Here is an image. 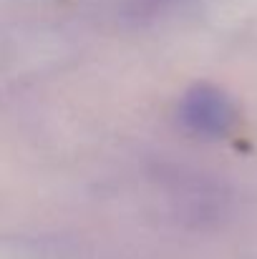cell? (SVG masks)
<instances>
[{"label": "cell", "mask_w": 257, "mask_h": 259, "mask_svg": "<svg viewBox=\"0 0 257 259\" xmlns=\"http://www.w3.org/2000/svg\"><path fill=\"white\" fill-rule=\"evenodd\" d=\"M179 118L184 128L197 136L222 139L237 128L240 111L222 88L212 83H197L184 91L179 101Z\"/></svg>", "instance_id": "1"}]
</instances>
